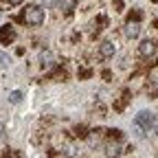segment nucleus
<instances>
[{"mask_svg": "<svg viewBox=\"0 0 158 158\" xmlns=\"http://www.w3.org/2000/svg\"><path fill=\"white\" fill-rule=\"evenodd\" d=\"M134 127H136V132L141 134V136H145L147 132H152V130L156 127V116H154L152 112H147V110L138 112V114L134 116Z\"/></svg>", "mask_w": 158, "mask_h": 158, "instance_id": "nucleus-1", "label": "nucleus"}, {"mask_svg": "<svg viewBox=\"0 0 158 158\" xmlns=\"http://www.w3.org/2000/svg\"><path fill=\"white\" fill-rule=\"evenodd\" d=\"M20 20L29 27H40L44 22V9L37 7V5H27V9L22 11V18Z\"/></svg>", "mask_w": 158, "mask_h": 158, "instance_id": "nucleus-2", "label": "nucleus"}, {"mask_svg": "<svg viewBox=\"0 0 158 158\" xmlns=\"http://www.w3.org/2000/svg\"><path fill=\"white\" fill-rule=\"evenodd\" d=\"M156 51H158V42H156V40H145V42H141V46H138L141 57H154Z\"/></svg>", "mask_w": 158, "mask_h": 158, "instance_id": "nucleus-3", "label": "nucleus"}, {"mask_svg": "<svg viewBox=\"0 0 158 158\" xmlns=\"http://www.w3.org/2000/svg\"><path fill=\"white\" fill-rule=\"evenodd\" d=\"M15 40V29L11 24H2L0 27V44H11Z\"/></svg>", "mask_w": 158, "mask_h": 158, "instance_id": "nucleus-4", "label": "nucleus"}, {"mask_svg": "<svg viewBox=\"0 0 158 158\" xmlns=\"http://www.w3.org/2000/svg\"><path fill=\"white\" fill-rule=\"evenodd\" d=\"M99 57H101V59H110V57H114V44L110 42V40H106V42L99 44Z\"/></svg>", "mask_w": 158, "mask_h": 158, "instance_id": "nucleus-5", "label": "nucleus"}, {"mask_svg": "<svg viewBox=\"0 0 158 158\" xmlns=\"http://www.w3.org/2000/svg\"><path fill=\"white\" fill-rule=\"evenodd\" d=\"M57 5H59V9H62V13L70 15L75 11V7H77V0H57Z\"/></svg>", "mask_w": 158, "mask_h": 158, "instance_id": "nucleus-6", "label": "nucleus"}, {"mask_svg": "<svg viewBox=\"0 0 158 158\" xmlns=\"http://www.w3.org/2000/svg\"><path fill=\"white\" fill-rule=\"evenodd\" d=\"M40 64H42V68H51V66L55 64L53 53H51V51H42V53H40Z\"/></svg>", "mask_w": 158, "mask_h": 158, "instance_id": "nucleus-7", "label": "nucleus"}, {"mask_svg": "<svg viewBox=\"0 0 158 158\" xmlns=\"http://www.w3.org/2000/svg\"><path fill=\"white\" fill-rule=\"evenodd\" d=\"M138 33H141L138 22H127V24H125V35H127V37H136Z\"/></svg>", "mask_w": 158, "mask_h": 158, "instance_id": "nucleus-8", "label": "nucleus"}, {"mask_svg": "<svg viewBox=\"0 0 158 158\" xmlns=\"http://www.w3.org/2000/svg\"><path fill=\"white\" fill-rule=\"evenodd\" d=\"M106 154H108L110 158H112V156H118V154H121V145H118L116 141H114V143H108V145H106Z\"/></svg>", "mask_w": 158, "mask_h": 158, "instance_id": "nucleus-9", "label": "nucleus"}, {"mask_svg": "<svg viewBox=\"0 0 158 158\" xmlns=\"http://www.w3.org/2000/svg\"><path fill=\"white\" fill-rule=\"evenodd\" d=\"M127 99H130V94H127V90L121 94V99H118V101L114 103V110H118V112H121L123 108H125V103H127Z\"/></svg>", "mask_w": 158, "mask_h": 158, "instance_id": "nucleus-10", "label": "nucleus"}, {"mask_svg": "<svg viewBox=\"0 0 158 158\" xmlns=\"http://www.w3.org/2000/svg\"><path fill=\"white\" fill-rule=\"evenodd\" d=\"M9 101H11V103H20V101H22V92H20V90H13V92L9 94Z\"/></svg>", "mask_w": 158, "mask_h": 158, "instance_id": "nucleus-11", "label": "nucleus"}, {"mask_svg": "<svg viewBox=\"0 0 158 158\" xmlns=\"http://www.w3.org/2000/svg\"><path fill=\"white\" fill-rule=\"evenodd\" d=\"M0 64H2V66H7V64H9V57H7L5 53H0Z\"/></svg>", "mask_w": 158, "mask_h": 158, "instance_id": "nucleus-12", "label": "nucleus"}, {"mask_svg": "<svg viewBox=\"0 0 158 158\" xmlns=\"http://www.w3.org/2000/svg\"><path fill=\"white\" fill-rule=\"evenodd\" d=\"M24 0H7V5H22Z\"/></svg>", "mask_w": 158, "mask_h": 158, "instance_id": "nucleus-13", "label": "nucleus"}, {"mask_svg": "<svg viewBox=\"0 0 158 158\" xmlns=\"http://www.w3.org/2000/svg\"><path fill=\"white\" fill-rule=\"evenodd\" d=\"M55 2H57V0H44V7H53Z\"/></svg>", "mask_w": 158, "mask_h": 158, "instance_id": "nucleus-14", "label": "nucleus"}, {"mask_svg": "<svg viewBox=\"0 0 158 158\" xmlns=\"http://www.w3.org/2000/svg\"><path fill=\"white\" fill-rule=\"evenodd\" d=\"M2 130H5V125H2V123H0V136H2Z\"/></svg>", "mask_w": 158, "mask_h": 158, "instance_id": "nucleus-15", "label": "nucleus"}, {"mask_svg": "<svg viewBox=\"0 0 158 158\" xmlns=\"http://www.w3.org/2000/svg\"><path fill=\"white\" fill-rule=\"evenodd\" d=\"M154 24H156V29H158V18H156V22H154Z\"/></svg>", "mask_w": 158, "mask_h": 158, "instance_id": "nucleus-16", "label": "nucleus"}, {"mask_svg": "<svg viewBox=\"0 0 158 158\" xmlns=\"http://www.w3.org/2000/svg\"><path fill=\"white\" fill-rule=\"evenodd\" d=\"M156 2H158V0H156Z\"/></svg>", "mask_w": 158, "mask_h": 158, "instance_id": "nucleus-17", "label": "nucleus"}]
</instances>
